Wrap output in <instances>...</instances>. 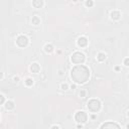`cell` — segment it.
<instances>
[{
  "label": "cell",
  "instance_id": "cell-10",
  "mask_svg": "<svg viewBox=\"0 0 129 129\" xmlns=\"http://www.w3.org/2000/svg\"><path fill=\"white\" fill-rule=\"evenodd\" d=\"M5 108H6L7 110L13 109V108H14V104H13V102H11V101H8V102L6 103V105H5Z\"/></svg>",
  "mask_w": 129,
  "mask_h": 129
},
{
  "label": "cell",
  "instance_id": "cell-6",
  "mask_svg": "<svg viewBox=\"0 0 129 129\" xmlns=\"http://www.w3.org/2000/svg\"><path fill=\"white\" fill-rule=\"evenodd\" d=\"M113 127H115V128H119L120 126H119L118 124H116V123H111V122L104 123L103 125H101V128H113Z\"/></svg>",
  "mask_w": 129,
  "mask_h": 129
},
{
  "label": "cell",
  "instance_id": "cell-3",
  "mask_svg": "<svg viewBox=\"0 0 129 129\" xmlns=\"http://www.w3.org/2000/svg\"><path fill=\"white\" fill-rule=\"evenodd\" d=\"M85 60V54L84 53H81V52H75L73 55H72V61L76 64H80V63H83Z\"/></svg>",
  "mask_w": 129,
  "mask_h": 129
},
{
  "label": "cell",
  "instance_id": "cell-8",
  "mask_svg": "<svg viewBox=\"0 0 129 129\" xmlns=\"http://www.w3.org/2000/svg\"><path fill=\"white\" fill-rule=\"evenodd\" d=\"M32 5L35 8H40L43 5V2H42V0H33V1H32Z\"/></svg>",
  "mask_w": 129,
  "mask_h": 129
},
{
  "label": "cell",
  "instance_id": "cell-9",
  "mask_svg": "<svg viewBox=\"0 0 129 129\" xmlns=\"http://www.w3.org/2000/svg\"><path fill=\"white\" fill-rule=\"evenodd\" d=\"M30 71L33 73H37L39 71V66L37 63H32V66L30 67Z\"/></svg>",
  "mask_w": 129,
  "mask_h": 129
},
{
  "label": "cell",
  "instance_id": "cell-5",
  "mask_svg": "<svg viewBox=\"0 0 129 129\" xmlns=\"http://www.w3.org/2000/svg\"><path fill=\"white\" fill-rule=\"evenodd\" d=\"M16 43H17L18 46L24 47V46H26L28 44V38L26 36H24V35H19L17 37V39H16Z\"/></svg>",
  "mask_w": 129,
  "mask_h": 129
},
{
  "label": "cell",
  "instance_id": "cell-17",
  "mask_svg": "<svg viewBox=\"0 0 129 129\" xmlns=\"http://www.w3.org/2000/svg\"><path fill=\"white\" fill-rule=\"evenodd\" d=\"M3 102H4V96L1 95V104H3Z\"/></svg>",
  "mask_w": 129,
  "mask_h": 129
},
{
  "label": "cell",
  "instance_id": "cell-13",
  "mask_svg": "<svg viewBox=\"0 0 129 129\" xmlns=\"http://www.w3.org/2000/svg\"><path fill=\"white\" fill-rule=\"evenodd\" d=\"M38 22H39V20H38V18H37L36 16L32 18V23H34L35 25H37V24H38Z\"/></svg>",
  "mask_w": 129,
  "mask_h": 129
},
{
  "label": "cell",
  "instance_id": "cell-1",
  "mask_svg": "<svg viewBox=\"0 0 129 129\" xmlns=\"http://www.w3.org/2000/svg\"><path fill=\"white\" fill-rule=\"evenodd\" d=\"M90 77L89 70L84 66H77L72 70V78L78 84H84Z\"/></svg>",
  "mask_w": 129,
  "mask_h": 129
},
{
  "label": "cell",
  "instance_id": "cell-12",
  "mask_svg": "<svg viewBox=\"0 0 129 129\" xmlns=\"http://www.w3.org/2000/svg\"><path fill=\"white\" fill-rule=\"evenodd\" d=\"M52 46L50 45V44H46L45 45V51H47V52H51L52 51Z\"/></svg>",
  "mask_w": 129,
  "mask_h": 129
},
{
  "label": "cell",
  "instance_id": "cell-4",
  "mask_svg": "<svg viewBox=\"0 0 129 129\" xmlns=\"http://www.w3.org/2000/svg\"><path fill=\"white\" fill-rule=\"evenodd\" d=\"M87 118L88 116L84 111H78L75 115V120L79 123H85L87 121Z\"/></svg>",
  "mask_w": 129,
  "mask_h": 129
},
{
  "label": "cell",
  "instance_id": "cell-7",
  "mask_svg": "<svg viewBox=\"0 0 129 129\" xmlns=\"http://www.w3.org/2000/svg\"><path fill=\"white\" fill-rule=\"evenodd\" d=\"M87 43H88V41H87V38H86V37H80V38L78 39V44H79V46H86Z\"/></svg>",
  "mask_w": 129,
  "mask_h": 129
},
{
  "label": "cell",
  "instance_id": "cell-2",
  "mask_svg": "<svg viewBox=\"0 0 129 129\" xmlns=\"http://www.w3.org/2000/svg\"><path fill=\"white\" fill-rule=\"evenodd\" d=\"M101 108V103L97 99H92L88 102V109L91 112H98Z\"/></svg>",
  "mask_w": 129,
  "mask_h": 129
},
{
  "label": "cell",
  "instance_id": "cell-18",
  "mask_svg": "<svg viewBox=\"0 0 129 129\" xmlns=\"http://www.w3.org/2000/svg\"><path fill=\"white\" fill-rule=\"evenodd\" d=\"M86 5H88V6L90 5V6H91V5H92V2H91V1H90V2H89V1H87V2H86Z\"/></svg>",
  "mask_w": 129,
  "mask_h": 129
},
{
  "label": "cell",
  "instance_id": "cell-15",
  "mask_svg": "<svg viewBox=\"0 0 129 129\" xmlns=\"http://www.w3.org/2000/svg\"><path fill=\"white\" fill-rule=\"evenodd\" d=\"M61 88H62V90H67L68 85H67V84H64V85H62V86H61Z\"/></svg>",
  "mask_w": 129,
  "mask_h": 129
},
{
  "label": "cell",
  "instance_id": "cell-11",
  "mask_svg": "<svg viewBox=\"0 0 129 129\" xmlns=\"http://www.w3.org/2000/svg\"><path fill=\"white\" fill-rule=\"evenodd\" d=\"M119 16H120V13H119V12H117V11H114V12H112V13H111V17H112V18H114V19H118V18H119Z\"/></svg>",
  "mask_w": 129,
  "mask_h": 129
},
{
  "label": "cell",
  "instance_id": "cell-16",
  "mask_svg": "<svg viewBox=\"0 0 129 129\" xmlns=\"http://www.w3.org/2000/svg\"><path fill=\"white\" fill-rule=\"evenodd\" d=\"M125 64H126V66H129V58L125 59Z\"/></svg>",
  "mask_w": 129,
  "mask_h": 129
},
{
  "label": "cell",
  "instance_id": "cell-14",
  "mask_svg": "<svg viewBox=\"0 0 129 129\" xmlns=\"http://www.w3.org/2000/svg\"><path fill=\"white\" fill-rule=\"evenodd\" d=\"M25 83H26V85L29 86V85H31V84L33 83V81H32L31 79H26V82H25Z\"/></svg>",
  "mask_w": 129,
  "mask_h": 129
}]
</instances>
